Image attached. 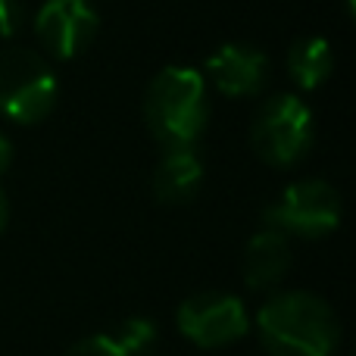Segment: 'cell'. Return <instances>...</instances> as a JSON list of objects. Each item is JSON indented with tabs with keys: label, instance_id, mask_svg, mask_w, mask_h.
<instances>
[{
	"label": "cell",
	"instance_id": "cell-9",
	"mask_svg": "<svg viewBox=\"0 0 356 356\" xmlns=\"http://www.w3.org/2000/svg\"><path fill=\"white\" fill-rule=\"evenodd\" d=\"M291 269V241L278 228L266 225L244 247V284L253 291H266L278 284Z\"/></svg>",
	"mask_w": 356,
	"mask_h": 356
},
{
	"label": "cell",
	"instance_id": "cell-3",
	"mask_svg": "<svg viewBox=\"0 0 356 356\" xmlns=\"http://www.w3.org/2000/svg\"><path fill=\"white\" fill-rule=\"evenodd\" d=\"M56 75L41 54L29 47L0 54V116L19 125L41 122L56 106Z\"/></svg>",
	"mask_w": 356,
	"mask_h": 356
},
{
	"label": "cell",
	"instance_id": "cell-16",
	"mask_svg": "<svg viewBox=\"0 0 356 356\" xmlns=\"http://www.w3.org/2000/svg\"><path fill=\"white\" fill-rule=\"evenodd\" d=\"M6 219H10V203H6V194L0 191V232L6 228Z\"/></svg>",
	"mask_w": 356,
	"mask_h": 356
},
{
	"label": "cell",
	"instance_id": "cell-15",
	"mask_svg": "<svg viewBox=\"0 0 356 356\" xmlns=\"http://www.w3.org/2000/svg\"><path fill=\"white\" fill-rule=\"evenodd\" d=\"M10 160H13V144L6 135H0V175L10 169Z\"/></svg>",
	"mask_w": 356,
	"mask_h": 356
},
{
	"label": "cell",
	"instance_id": "cell-7",
	"mask_svg": "<svg viewBox=\"0 0 356 356\" xmlns=\"http://www.w3.org/2000/svg\"><path fill=\"white\" fill-rule=\"evenodd\" d=\"M100 16L88 0H44L35 16V35L41 47L56 60L85 54L97 38Z\"/></svg>",
	"mask_w": 356,
	"mask_h": 356
},
{
	"label": "cell",
	"instance_id": "cell-4",
	"mask_svg": "<svg viewBox=\"0 0 356 356\" xmlns=\"http://www.w3.org/2000/svg\"><path fill=\"white\" fill-rule=\"evenodd\" d=\"M250 144L263 163L291 169L313 147V113L297 94H275L259 106L250 129Z\"/></svg>",
	"mask_w": 356,
	"mask_h": 356
},
{
	"label": "cell",
	"instance_id": "cell-13",
	"mask_svg": "<svg viewBox=\"0 0 356 356\" xmlns=\"http://www.w3.org/2000/svg\"><path fill=\"white\" fill-rule=\"evenodd\" d=\"M66 356H131V353L113 334H91V338H81L79 344L69 347Z\"/></svg>",
	"mask_w": 356,
	"mask_h": 356
},
{
	"label": "cell",
	"instance_id": "cell-8",
	"mask_svg": "<svg viewBox=\"0 0 356 356\" xmlns=\"http://www.w3.org/2000/svg\"><path fill=\"white\" fill-rule=\"evenodd\" d=\"M207 75L225 97H253L269 79V56L250 44H222L207 60Z\"/></svg>",
	"mask_w": 356,
	"mask_h": 356
},
{
	"label": "cell",
	"instance_id": "cell-2",
	"mask_svg": "<svg viewBox=\"0 0 356 356\" xmlns=\"http://www.w3.org/2000/svg\"><path fill=\"white\" fill-rule=\"evenodd\" d=\"M209 119L207 81L191 66H166L144 94V122L163 150H191Z\"/></svg>",
	"mask_w": 356,
	"mask_h": 356
},
{
	"label": "cell",
	"instance_id": "cell-10",
	"mask_svg": "<svg viewBox=\"0 0 356 356\" xmlns=\"http://www.w3.org/2000/svg\"><path fill=\"white\" fill-rule=\"evenodd\" d=\"M203 181V163L191 150H166L154 172V194L166 207H181L194 200Z\"/></svg>",
	"mask_w": 356,
	"mask_h": 356
},
{
	"label": "cell",
	"instance_id": "cell-14",
	"mask_svg": "<svg viewBox=\"0 0 356 356\" xmlns=\"http://www.w3.org/2000/svg\"><path fill=\"white\" fill-rule=\"evenodd\" d=\"M25 25L22 0H0V38H13Z\"/></svg>",
	"mask_w": 356,
	"mask_h": 356
},
{
	"label": "cell",
	"instance_id": "cell-5",
	"mask_svg": "<svg viewBox=\"0 0 356 356\" xmlns=\"http://www.w3.org/2000/svg\"><path fill=\"white\" fill-rule=\"evenodd\" d=\"M341 216H344L341 194L319 178L294 181L275 203L263 209L266 225L297 238H325L341 225Z\"/></svg>",
	"mask_w": 356,
	"mask_h": 356
},
{
	"label": "cell",
	"instance_id": "cell-1",
	"mask_svg": "<svg viewBox=\"0 0 356 356\" xmlns=\"http://www.w3.org/2000/svg\"><path fill=\"white\" fill-rule=\"evenodd\" d=\"M257 332L269 356H332L341 341L338 316L307 291H284L266 300Z\"/></svg>",
	"mask_w": 356,
	"mask_h": 356
},
{
	"label": "cell",
	"instance_id": "cell-6",
	"mask_svg": "<svg viewBox=\"0 0 356 356\" xmlns=\"http://www.w3.org/2000/svg\"><path fill=\"white\" fill-rule=\"evenodd\" d=\"M250 328L244 303L222 291H203L178 307V332L197 347H228Z\"/></svg>",
	"mask_w": 356,
	"mask_h": 356
},
{
	"label": "cell",
	"instance_id": "cell-11",
	"mask_svg": "<svg viewBox=\"0 0 356 356\" xmlns=\"http://www.w3.org/2000/svg\"><path fill=\"white\" fill-rule=\"evenodd\" d=\"M334 69V50L325 38H300L288 50V75L297 88L316 91L325 85V79Z\"/></svg>",
	"mask_w": 356,
	"mask_h": 356
},
{
	"label": "cell",
	"instance_id": "cell-12",
	"mask_svg": "<svg viewBox=\"0 0 356 356\" xmlns=\"http://www.w3.org/2000/svg\"><path fill=\"white\" fill-rule=\"evenodd\" d=\"M113 338H116L131 356H147V350L154 347V341H156V328H154V322L150 319L131 316V319H125L122 325L113 332Z\"/></svg>",
	"mask_w": 356,
	"mask_h": 356
}]
</instances>
